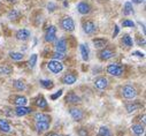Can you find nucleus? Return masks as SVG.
Listing matches in <instances>:
<instances>
[{
  "mask_svg": "<svg viewBox=\"0 0 146 136\" xmlns=\"http://www.w3.org/2000/svg\"><path fill=\"white\" fill-rule=\"evenodd\" d=\"M13 71V68L7 66V65H4V66H0V75H9Z\"/></svg>",
  "mask_w": 146,
  "mask_h": 136,
  "instance_id": "nucleus-23",
  "label": "nucleus"
},
{
  "mask_svg": "<svg viewBox=\"0 0 146 136\" xmlns=\"http://www.w3.org/2000/svg\"><path fill=\"white\" fill-rule=\"evenodd\" d=\"M6 1L12 3V4H15V3H17V1H19V0H6Z\"/></svg>",
  "mask_w": 146,
  "mask_h": 136,
  "instance_id": "nucleus-42",
  "label": "nucleus"
},
{
  "mask_svg": "<svg viewBox=\"0 0 146 136\" xmlns=\"http://www.w3.org/2000/svg\"><path fill=\"white\" fill-rule=\"evenodd\" d=\"M56 39V28L54 25H50L45 32V41L52 43Z\"/></svg>",
  "mask_w": 146,
  "mask_h": 136,
  "instance_id": "nucleus-5",
  "label": "nucleus"
},
{
  "mask_svg": "<svg viewBox=\"0 0 146 136\" xmlns=\"http://www.w3.org/2000/svg\"><path fill=\"white\" fill-rule=\"evenodd\" d=\"M132 13V4L130 1H127L124 4V7H123V14L124 15H130Z\"/></svg>",
  "mask_w": 146,
  "mask_h": 136,
  "instance_id": "nucleus-25",
  "label": "nucleus"
},
{
  "mask_svg": "<svg viewBox=\"0 0 146 136\" xmlns=\"http://www.w3.org/2000/svg\"><path fill=\"white\" fill-rule=\"evenodd\" d=\"M16 38L19 41H22V42H25L30 38V31L27 30V29H21L16 32Z\"/></svg>",
  "mask_w": 146,
  "mask_h": 136,
  "instance_id": "nucleus-9",
  "label": "nucleus"
},
{
  "mask_svg": "<svg viewBox=\"0 0 146 136\" xmlns=\"http://www.w3.org/2000/svg\"><path fill=\"white\" fill-rule=\"evenodd\" d=\"M107 73L112 76H122L123 75V67L119 63H112V65H108L107 66Z\"/></svg>",
  "mask_w": 146,
  "mask_h": 136,
  "instance_id": "nucleus-1",
  "label": "nucleus"
},
{
  "mask_svg": "<svg viewBox=\"0 0 146 136\" xmlns=\"http://www.w3.org/2000/svg\"><path fill=\"white\" fill-rule=\"evenodd\" d=\"M145 0H132V3H135V4H140V3H144Z\"/></svg>",
  "mask_w": 146,
  "mask_h": 136,
  "instance_id": "nucleus-41",
  "label": "nucleus"
},
{
  "mask_svg": "<svg viewBox=\"0 0 146 136\" xmlns=\"http://www.w3.org/2000/svg\"><path fill=\"white\" fill-rule=\"evenodd\" d=\"M61 27L63 30L66 31H74L75 30V23H74V20L69 16H66L62 19L61 21Z\"/></svg>",
  "mask_w": 146,
  "mask_h": 136,
  "instance_id": "nucleus-4",
  "label": "nucleus"
},
{
  "mask_svg": "<svg viewBox=\"0 0 146 136\" xmlns=\"http://www.w3.org/2000/svg\"><path fill=\"white\" fill-rule=\"evenodd\" d=\"M139 107H140V104H136V103H132V104H128V105L125 106V109H127L128 113H132V112H135L136 110H138Z\"/></svg>",
  "mask_w": 146,
  "mask_h": 136,
  "instance_id": "nucleus-29",
  "label": "nucleus"
},
{
  "mask_svg": "<svg viewBox=\"0 0 146 136\" xmlns=\"http://www.w3.org/2000/svg\"><path fill=\"white\" fill-rule=\"evenodd\" d=\"M83 29H84V31L88 33V35H91V33H93L96 31V24L92 21H86L83 24Z\"/></svg>",
  "mask_w": 146,
  "mask_h": 136,
  "instance_id": "nucleus-15",
  "label": "nucleus"
},
{
  "mask_svg": "<svg viewBox=\"0 0 146 136\" xmlns=\"http://www.w3.org/2000/svg\"><path fill=\"white\" fill-rule=\"evenodd\" d=\"M122 96L125 99H133L137 96V90L132 85H124L122 88Z\"/></svg>",
  "mask_w": 146,
  "mask_h": 136,
  "instance_id": "nucleus-2",
  "label": "nucleus"
},
{
  "mask_svg": "<svg viewBox=\"0 0 146 136\" xmlns=\"http://www.w3.org/2000/svg\"><path fill=\"white\" fill-rule=\"evenodd\" d=\"M47 68L54 74H59L60 72H62L63 69V65L59 61V60H51L47 63Z\"/></svg>",
  "mask_w": 146,
  "mask_h": 136,
  "instance_id": "nucleus-3",
  "label": "nucleus"
},
{
  "mask_svg": "<svg viewBox=\"0 0 146 136\" xmlns=\"http://www.w3.org/2000/svg\"><path fill=\"white\" fill-rule=\"evenodd\" d=\"M69 113L71 115V118L74 119L75 121H81L83 119V111L81 109H77V107H71L69 110Z\"/></svg>",
  "mask_w": 146,
  "mask_h": 136,
  "instance_id": "nucleus-6",
  "label": "nucleus"
},
{
  "mask_svg": "<svg viewBox=\"0 0 146 136\" xmlns=\"http://www.w3.org/2000/svg\"><path fill=\"white\" fill-rule=\"evenodd\" d=\"M119 31H120V28H119L117 25H115V31H114V33H113V37H116V36H117Z\"/></svg>",
  "mask_w": 146,
  "mask_h": 136,
  "instance_id": "nucleus-39",
  "label": "nucleus"
},
{
  "mask_svg": "<svg viewBox=\"0 0 146 136\" xmlns=\"http://www.w3.org/2000/svg\"><path fill=\"white\" fill-rule=\"evenodd\" d=\"M132 129V133L136 135V136H143L144 135V131H145V127L140 123H137V125H133L131 127Z\"/></svg>",
  "mask_w": 146,
  "mask_h": 136,
  "instance_id": "nucleus-17",
  "label": "nucleus"
},
{
  "mask_svg": "<svg viewBox=\"0 0 146 136\" xmlns=\"http://www.w3.org/2000/svg\"><path fill=\"white\" fill-rule=\"evenodd\" d=\"M92 43H93L94 47H97V49H102V47L106 46L107 41L104 39V38H94V39L92 41Z\"/></svg>",
  "mask_w": 146,
  "mask_h": 136,
  "instance_id": "nucleus-21",
  "label": "nucleus"
},
{
  "mask_svg": "<svg viewBox=\"0 0 146 136\" xmlns=\"http://www.w3.org/2000/svg\"><path fill=\"white\" fill-rule=\"evenodd\" d=\"M132 54H133V55H137V57H141V58L144 57V53H140V52H137V51H136V52H133Z\"/></svg>",
  "mask_w": 146,
  "mask_h": 136,
  "instance_id": "nucleus-40",
  "label": "nucleus"
},
{
  "mask_svg": "<svg viewBox=\"0 0 146 136\" xmlns=\"http://www.w3.org/2000/svg\"><path fill=\"white\" fill-rule=\"evenodd\" d=\"M80 50H81V54H82L83 60L88 61V60H89V54H90V50H89L88 45L81 44V45H80Z\"/></svg>",
  "mask_w": 146,
  "mask_h": 136,
  "instance_id": "nucleus-20",
  "label": "nucleus"
},
{
  "mask_svg": "<svg viewBox=\"0 0 146 136\" xmlns=\"http://www.w3.org/2000/svg\"><path fill=\"white\" fill-rule=\"evenodd\" d=\"M133 25H135V23L130 20H125L122 22V27H133Z\"/></svg>",
  "mask_w": 146,
  "mask_h": 136,
  "instance_id": "nucleus-35",
  "label": "nucleus"
},
{
  "mask_svg": "<svg viewBox=\"0 0 146 136\" xmlns=\"http://www.w3.org/2000/svg\"><path fill=\"white\" fill-rule=\"evenodd\" d=\"M77 77L75 74H71V73H67L63 77H62V83L64 84H68V85H71V84H74L76 82Z\"/></svg>",
  "mask_w": 146,
  "mask_h": 136,
  "instance_id": "nucleus-10",
  "label": "nucleus"
},
{
  "mask_svg": "<svg viewBox=\"0 0 146 136\" xmlns=\"http://www.w3.org/2000/svg\"><path fill=\"white\" fill-rule=\"evenodd\" d=\"M122 42H123V44H124L127 47H131V46H132V44H133L132 38H131L129 35H124V36H123V38H122Z\"/></svg>",
  "mask_w": 146,
  "mask_h": 136,
  "instance_id": "nucleus-26",
  "label": "nucleus"
},
{
  "mask_svg": "<svg viewBox=\"0 0 146 136\" xmlns=\"http://www.w3.org/2000/svg\"><path fill=\"white\" fill-rule=\"evenodd\" d=\"M94 85H96V88H98L100 90H104V89H106L108 87V80L106 77H104V76H100V77L96 79Z\"/></svg>",
  "mask_w": 146,
  "mask_h": 136,
  "instance_id": "nucleus-8",
  "label": "nucleus"
},
{
  "mask_svg": "<svg viewBox=\"0 0 146 136\" xmlns=\"http://www.w3.org/2000/svg\"><path fill=\"white\" fill-rule=\"evenodd\" d=\"M78 135H80V136H89L88 130H86L85 128H81V129L78 130Z\"/></svg>",
  "mask_w": 146,
  "mask_h": 136,
  "instance_id": "nucleus-36",
  "label": "nucleus"
},
{
  "mask_svg": "<svg viewBox=\"0 0 146 136\" xmlns=\"http://www.w3.org/2000/svg\"><path fill=\"white\" fill-rule=\"evenodd\" d=\"M37 59H38L37 54H32V55L30 57V60H29V66H30V68H35L36 63H37Z\"/></svg>",
  "mask_w": 146,
  "mask_h": 136,
  "instance_id": "nucleus-33",
  "label": "nucleus"
},
{
  "mask_svg": "<svg viewBox=\"0 0 146 136\" xmlns=\"http://www.w3.org/2000/svg\"><path fill=\"white\" fill-rule=\"evenodd\" d=\"M77 9H78V12H80L81 14H89V13L91 12V7H90V5L86 4V3H80V4L77 5Z\"/></svg>",
  "mask_w": 146,
  "mask_h": 136,
  "instance_id": "nucleus-19",
  "label": "nucleus"
},
{
  "mask_svg": "<svg viewBox=\"0 0 146 136\" xmlns=\"http://www.w3.org/2000/svg\"><path fill=\"white\" fill-rule=\"evenodd\" d=\"M9 57L13 60H15V61H19V60H22L23 59V54L20 53V52H11L9 53Z\"/></svg>",
  "mask_w": 146,
  "mask_h": 136,
  "instance_id": "nucleus-32",
  "label": "nucleus"
},
{
  "mask_svg": "<svg viewBox=\"0 0 146 136\" xmlns=\"http://www.w3.org/2000/svg\"><path fill=\"white\" fill-rule=\"evenodd\" d=\"M35 127H36V130H37L38 133H44L47 129H50V122H37L36 121Z\"/></svg>",
  "mask_w": 146,
  "mask_h": 136,
  "instance_id": "nucleus-16",
  "label": "nucleus"
},
{
  "mask_svg": "<svg viewBox=\"0 0 146 136\" xmlns=\"http://www.w3.org/2000/svg\"><path fill=\"white\" fill-rule=\"evenodd\" d=\"M14 88H15L16 90H19V91H22V90L25 89V83H24L23 81H21V80H16V81L14 82Z\"/></svg>",
  "mask_w": 146,
  "mask_h": 136,
  "instance_id": "nucleus-28",
  "label": "nucleus"
},
{
  "mask_svg": "<svg viewBox=\"0 0 146 136\" xmlns=\"http://www.w3.org/2000/svg\"><path fill=\"white\" fill-rule=\"evenodd\" d=\"M55 50H56V52L64 53L67 51V41L64 38H60L59 41H56V43H55Z\"/></svg>",
  "mask_w": 146,
  "mask_h": 136,
  "instance_id": "nucleus-11",
  "label": "nucleus"
},
{
  "mask_svg": "<svg viewBox=\"0 0 146 136\" xmlns=\"http://www.w3.org/2000/svg\"><path fill=\"white\" fill-rule=\"evenodd\" d=\"M35 121L37 122H51V117L45 113H36L35 114Z\"/></svg>",
  "mask_w": 146,
  "mask_h": 136,
  "instance_id": "nucleus-14",
  "label": "nucleus"
},
{
  "mask_svg": "<svg viewBox=\"0 0 146 136\" xmlns=\"http://www.w3.org/2000/svg\"><path fill=\"white\" fill-rule=\"evenodd\" d=\"M113 57H114V52L112 50H109V49H105L99 53V58L101 60H109Z\"/></svg>",
  "mask_w": 146,
  "mask_h": 136,
  "instance_id": "nucleus-13",
  "label": "nucleus"
},
{
  "mask_svg": "<svg viewBox=\"0 0 146 136\" xmlns=\"http://www.w3.org/2000/svg\"><path fill=\"white\" fill-rule=\"evenodd\" d=\"M36 105L40 109H45V107H47V101L45 100L44 97H38L36 99Z\"/></svg>",
  "mask_w": 146,
  "mask_h": 136,
  "instance_id": "nucleus-24",
  "label": "nucleus"
},
{
  "mask_svg": "<svg viewBox=\"0 0 146 136\" xmlns=\"http://www.w3.org/2000/svg\"><path fill=\"white\" fill-rule=\"evenodd\" d=\"M40 85L45 89H52L54 87V84L51 80H40Z\"/></svg>",
  "mask_w": 146,
  "mask_h": 136,
  "instance_id": "nucleus-27",
  "label": "nucleus"
},
{
  "mask_svg": "<svg viewBox=\"0 0 146 136\" xmlns=\"http://www.w3.org/2000/svg\"><path fill=\"white\" fill-rule=\"evenodd\" d=\"M98 136H112V134H111V131H109V129L107 128V127H100V129H99V134H98Z\"/></svg>",
  "mask_w": 146,
  "mask_h": 136,
  "instance_id": "nucleus-30",
  "label": "nucleus"
},
{
  "mask_svg": "<svg viewBox=\"0 0 146 136\" xmlns=\"http://www.w3.org/2000/svg\"><path fill=\"white\" fill-rule=\"evenodd\" d=\"M48 136H60L59 134H56V133H52V134H50Z\"/></svg>",
  "mask_w": 146,
  "mask_h": 136,
  "instance_id": "nucleus-43",
  "label": "nucleus"
},
{
  "mask_svg": "<svg viewBox=\"0 0 146 136\" xmlns=\"http://www.w3.org/2000/svg\"><path fill=\"white\" fill-rule=\"evenodd\" d=\"M31 112H32V109L31 107H27V106H17L14 110V113L17 117H24L27 114H30Z\"/></svg>",
  "mask_w": 146,
  "mask_h": 136,
  "instance_id": "nucleus-7",
  "label": "nucleus"
},
{
  "mask_svg": "<svg viewBox=\"0 0 146 136\" xmlns=\"http://www.w3.org/2000/svg\"><path fill=\"white\" fill-rule=\"evenodd\" d=\"M67 136H70V135H67Z\"/></svg>",
  "mask_w": 146,
  "mask_h": 136,
  "instance_id": "nucleus-44",
  "label": "nucleus"
},
{
  "mask_svg": "<svg viewBox=\"0 0 146 136\" xmlns=\"http://www.w3.org/2000/svg\"><path fill=\"white\" fill-rule=\"evenodd\" d=\"M47 8H48V11H51V12H53L55 8H56V6L53 4V3H50L48 5H47Z\"/></svg>",
  "mask_w": 146,
  "mask_h": 136,
  "instance_id": "nucleus-38",
  "label": "nucleus"
},
{
  "mask_svg": "<svg viewBox=\"0 0 146 136\" xmlns=\"http://www.w3.org/2000/svg\"><path fill=\"white\" fill-rule=\"evenodd\" d=\"M20 17V12L16 11V9H12L9 13H8V19L9 20H16Z\"/></svg>",
  "mask_w": 146,
  "mask_h": 136,
  "instance_id": "nucleus-31",
  "label": "nucleus"
},
{
  "mask_svg": "<svg viewBox=\"0 0 146 136\" xmlns=\"http://www.w3.org/2000/svg\"><path fill=\"white\" fill-rule=\"evenodd\" d=\"M0 130L4 131V133H9V131L12 130L9 123L7 122V120H5V119H0Z\"/></svg>",
  "mask_w": 146,
  "mask_h": 136,
  "instance_id": "nucleus-22",
  "label": "nucleus"
},
{
  "mask_svg": "<svg viewBox=\"0 0 146 136\" xmlns=\"http://www.w3.org/2000/svg\"><path fill=\"white\" fill-rule=\"evenodd\" d=\"M66 101L70 104H78V103H81V98L74 92H69L66 96Z\"/></svg>",
  "mask_w": 146,
  "mask_h": 136,
  "instance_id": "nucleus-12",
  "label": "nucleus"
},
{
  "mask_svg": "<svg viewBox=\"0 0 146 136\" xmlns=\"http://www.w3.org/2000/svg\"><path fill=\"white\" fill-rule=\"evenodd\" d=\"M13 103H14L16 106H25L27 103H28V99H27V97H24V96H15Z\"/></svg>",
  "mask_w": 146,
  "mask_h": 136,
  "instance_id": "nucleus-18",
  "label": "nucleus"
},
{
  "mask_svg": "<svg viewBox=\"0 0 146 136\" xmlns=\"http://www.w3.org/2000/svg\"><path fill=\"white\" fill-rule=\"evenodd\" d=\"M52 58H53V60H61V59H63L64 58V53H62V52H54L53 54H52Z\"/></svg>",
  "mask_w": 146,
  "mask_h": 136,
  "instance_id": "nucleus-34",
  "label": "nucleus"
},
{
  "mask_svg": "<svg viewBox=\"0 0 146 136\" xmlns=\"http://www.w3.org/2000/svg\"><path fill=\"white\" fill-rule=\"evenodd\" d=\"M62 92H63V90H59V91H58L56 93H54V95H52V96H51V98H52L53 100H55L56 98H59V97H60V96L62 95Z\"/></svg>",
  "mask_w": 146,
  "mask_h": 136,
  "instance_id": "nucleus-37",
  "label": "nucleus"
}]
</instances>
